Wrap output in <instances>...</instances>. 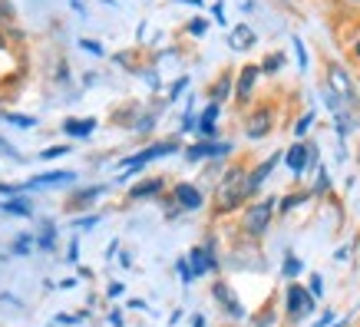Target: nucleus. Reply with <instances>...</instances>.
<instances>
[{
    "mask_svg": "<svg viewBox=\"0 0 360 327\" xmlns=\"http://www.w3.org/2000/svg\"><path fill=\"white\" fill-rule=\"evenodd\" d=\"M139 126H132V129L139 132V136H149V132H153V126H155V113H146V116H139Z\"/></svg>",
    "mask_w": 360,
    "mask_h": 327,
    "instance_id": "58836bf2",
    "label": "nucleus"
},
{
    "mask_svg": "<svg viewBox=\"0 0 360 327\" xmlns=\"http://www.w3.org/2000/svg\"><path fill=\"white\" fill-rule=\"evenodd\" d=\"M225 155H231V142L225 139H198V142H188L182 149V159L192 165L205 162V159H225Z\"/></svg>",
    "mask_w": 360,
    "mask_h": 327,
    "instance_id": "9d476101",
    "label": "nucleus"
},
{
    "mask_svg": "<svg viewBox=\"0 0 360 327\" xmlns=\"http://www.w3.org/2000/svg\"><path fill=\"white\" fill-rule=\"evenodd\" d=\"M324 83H328V86L334 89L344 103H347V109L360 120V86L354 83V77H350L347 70H344V63L328 60V77H324Z\"/></svg>",
    "mask_w": 360,
    "mask_h": 327,
    "instance_id": "20e7f679",
    "label": "nucleus"
},
{
    "mask_svg": "<svg viewBox=\"0 0 360 327\" xmlns=\"http://www.w3.org/2000/svg\"><path fill=\"white\" fill-rule=\"evenodd\" d=\"M110 324L112 327H122V311H110Z\"/></svg>",
    "mask_w": 360,
    "mask_h": 327,
    "instance_id": "8fccbe9b",
    "label": "nucleus"
},
{
    "mask_svg": "<svg viewBox=\"0 0 360 327\" xmlns=\"http://www.w3.org/2000/svg\"><path fill=\"white\" fill-rule=\"evenodd\" d=\"M0 153H4V155H11L13 162H23V155L17 153V149H13V142H7L4 136H0Z\"/></svg>",
    "mask_w": 360,
    "mask_h": 327,
    "instance_id": "79ce46f5",
    "label": "nucleus"
},
{
    "mask_svg": "<svg viewBox=\"0 0 360 327\" xmlns=\"http://www.w3.org/2000/svg\"><path fill=\"white\" fill-rule=\"evenodd\" d=\"M212 20L219 23V27H229V17H225V4H221V0L212 4Z\"/></svg>",
    "mask_w": 360,
    "mask_h": 327,
    "instance_id": "a19ab883",
    "label": "nucleus"
},
{
    "mask_svg": "<svg viewBox=\"0 0 360 327\" xmlns=\"http://www.w3.org/2000/svg\"><path fill=\"white\" fill-rule=\"evenodd\" d=\"M73 182H77V172H73V169H50V172H40V175H33V179H27V182H23V188L30 192V188L73 186Z\"/></svg>",
    "mask_w": 360,
    "mask_h": 327,
    "instance_id": "4468645a",
    "label": "nucleus"
},
{
    "mask_svg": "<svg viewBox=\"0 0 360 327\" xmlns=\"http://www.w3.org/2000/svg\"><path fill=\"white\" fill-rule=\"evenodd\" d=\"M354 53H357V60H360V44H357V46H354Z\"/></svg>",
    "mask_w": 360,
    "mask_h": 327,
    "instance_id": "4d7b16f0",
    "label": "nucleus"
},
{
    "mask_svg": "<svg viewBox=\"0 0 360 327\" xmlns=\"http://www.w3.org/2000/svg\"><path fill=\"white\" fill-rule=\"evenodd\" d=\"M0 212L4 215H17V218H33V198L30 195H11L0 202Z\"/></svg>",
    "mask_w": 360,
    "mask_h": 327,
    "instance_id": "6ab92c4d",
    "label": "nucleus"
},
{
    "mask_svg": "<svg viewBox=\"0 0 360 327\" xmlns=\"http://www.w3.org/2000/svg\"><path fill=\"white\" fill-rule=\"evenodd\" d=\"M106 192H110V186H103V182H96V186H83L66 198L63 208L66 212H73V215H77V212H89V208L96 205V198H103Z\"/></svg>",
    "mask_w": 360,
    "mask_h": 327,
    "instance_id": "ddd939ff",
    "label": "nucleus"
},
{
    "mask_svg": "<svg viewBox=\"0 0 360 327\" xmlns=\"http://www.w3.org/2000/svg\"><path fill=\"white\" fill-rule=\"evenodd\" d=\"M284 165H288V172L295 175V182H301L311 165H314V169L321 165L317 162V146L307 139H295L288 149H284Z\"/></svg>",
    "mask_w": 360,
    "mask_h": 327,
    "instance_id": "6e6552de",
    "label": "nucleus"
},
{
    "mask_svg": "<svg viewBox=\"0 0 360 327\" xmlns=\"http://www.w3.org/2000/svg\"><path fill=\"white\" fill-rule=\"evenodd\" d=\"M274 321H278V314H274V307H271V301L258 311V314L251 317V327H274Z\"/></svg>",
    "mask_w": 360,
    "mask_h": 327,
    "instance_id": "cd10ccee",
    "label": "nucleus"
},
{
    "mask_svg": "<svg viewBox=\"0 0 360 327\" xmlns=\"http://www.w3.org/2000/svg\"><path fill=\"white\" fill-rule=\"evenodd\" d=\"M99 122L93 120V116H83V120H77V116H70V120L63 122V132L70 136V139H86V136H93L96 132Z\"/></svg>",
    "mask_w": 360,
    "mask_h": 327,
    "instance_id": "aec40b11",
    "label": "nucleus"
},
{
    "mask_svg": "<svg viewBox=\"0 0 360 327\" xmlns=\"http://www.w3.org/2000/svg\"><path fill=\"white\" fill-rule=\"evenodd\" d=\"M278 162H284V153H274L268 155L264 162L258 165H251V172H248V188H251V198H258V192H262V186L271 179V172L278 169Z\"/></svg>",
    "mask_w": 360,
    "mask_h": 327,
    "instance_id": "2eb2a0df",
    "label": "nucleus"
},
{
    "mask_svg": "<svg viewBox=\"0 0 360 327\" xmlns=\"http://www.w3.org/2000/svg\"><path fill=\"white\" fill-rule=\"evenodd\" d=\"M186 258H188V268H192L195 278H205V274H212V271H221L219 238H215V235H208L202 245H192V248L186 251Z\"/></svg>",
    "mask_w": 360,
    "mask_h": 327,
    "instance_id": "423d86ee",
    "label": "nucleus"
},
{
    "mask_svg": "<svg viewBox=\"0 0 360 327\" xmlns=\"http://www.w3.org/2000/svg\"><path fill=\"white\" fill-rule=\"evenodd\" d=\"M179 4H192V7H202V0H179Z\"/></svg>",
    "mask_w": 360,
    "mask_h": 327,
    "instance_id": "5fc2aeb1",
    "label": "nucleus"
},
{
    "mask_svg": "<svg viewBox=\"0 0 360 327\" xmlns=\"http://www.w3.org/2000/svg\"><path fill=\"white\" fill-rule=\"evenodd\" d=\"M179 132H198V113L192 109V103H188V109L182 113V126H179Z\"/></svg>",
    "mask_w": 360,
    "mask_h": 327,
    "instance_id": "72a5a7b5",
    "label": "nucleus"
},
{
    "mask_svg": "<svg viewBox=\"0 0 360 327\" xmlns=\"http://www.w3.org/2000/svg\"><path fill=\"white\" fill-rule=\"evenodd\" d=\"M99 212H86V215H77L73 218V229H79V231H93L99 225Z\"/></svg>",
    "mask_w": 360,
    "mask_h": 327,
    "instance_id": "7c9ffc66",
    "label": "nucleus"
},
{
    "mask_svg": "<svg viewBox=\"0 0 360 327\" xmlns=\"http://www.w3.org/2000/svg\"><path fill=\"white\" fill-rule=\"evenodd\" d=\"M17 20V11H13L11 0H0V27H13Z\"/></svg>",
    "mask_w": 360,
    "mask_h": 327,
    "instance_id": "c9c22d12",
    "label": "nucleus"
},
{
    "mask_svg": "<svg viewBox=\"0 0 360 327\" xmlns=\"http://www.w3.org/2000/svg\"><path fill=\"white\" fill-rule=\"evenodd\" d=\"M248 172H251V165H245V162H235L221 172L219 186H215V195H212V218L235 215L248 202H255L248 188Z\"/></svg>",
    "mask_w": 360,
    "mask_h": 327,
    "instance_id": "f257e3e1",
    "label": "nucleus"
},
{
    "mask_svg": "<svg viewBox=\"0 0 360 327\" xmlns=\"http://www.w3.org/2000/svg\"><path fill=\"white\" fill-rule=\"evenodd\" d=\"M262 77V63H245L235 77V103L238 106H248L251 96H255V83Z\"/></svg>",
    "mask_w": 360,
    "mask_h": 327,
    "instance_id": "f8f14e48",
    "label": "nucleus"
},
{
    "mask_svg": "<svg viewBox=\"0 0 360 327\" xmlns=\"http://www.w3.org/2000/svg\"><path fill=\"white\" fill-rule=\"evenodd\" d=\"M70 288H77V278H63L60 281V291H70Z\"/></svg>",
    "mask_w": 360,
    "mask_h": 327,
    "instance_id": "603ef678",
    "label": "nucleus"
},
{
    "mask_svg": "<svg viewBox=\"0 0 360 327\" xmlns=\"http://www.w3.org/2000/svg\"><path fill=\"white\" fill-rule=\"evenodd\" d=\"M73 149L66 146V142H60V146H46V149H40V159L44 162H50V159H63V155H70Z\"/></svg>",
    "mask_w": 360,
    "mask_h": 327,
    "instance_id": "2f4dec72",
    "label": "nucleus"
},
{
    "mask_svg": "<svg viewBox=\"0 0 360 327\" xmlns=\"http://www.w3.org/2000/svg\"><path fill=\"white\" fill-rule=\"evenodd\" d=\"M116 251H120V241H110V245H106V262H110Z\"/></svg>",
    "mask_w": 360,
    "mask_h": 327,
    "instance_id": "3c124183",
    "label": "nucleus"
},
{
    "mask_svg": "<svg viewBox=\"0 0 360 327\" xmlns=\"http://www.w3.org/2000/svg\"><path fill=\"white\" fill-rule=\"evenodd\" d=\"M79 50H86V53H93V56H103L106 50L99 46V40H93V37H79Z\"/></svg>",
    "mask_w": 360,
    "mask_h": 327,
    "instance_id": "ea45409f",
    "label": "nucleus"
},
{
    "mask_svg": "<svg viewBox=\"0 0 360 327\" xmlns=\"http://www.w3.org/2000/svg\"><path fill=\"white\" fill-rule=\"evenodd\" d=\"M126 307H129V311H149V304H146L142 297H129V301H126Z\"/></svg>",
    "mask_w": 360,
    "mask_h": 327,
    "instance_id": "de8ad7c7",
    "label": "nucleus"
},
{
    "mask_svg": "<svg viewBox=\"0 0 360 327\" xmlns=\"http://www.w3.org/2000/svg\"><path fill=\"white\" fill-rule=\"evenodd\" d=\"M291 44H295L297 70H301V73H304V70H307V63H311V60H307V46H304V40H301V37H291Z\"/></svg>",
    "mask_w": 360,
    "mask_h": 327,
    "instance_id": "f704fd0d",
    "label": "nucleus"
},
{
    "mask_svg": "<svg viewBox=\"0 0 360 327\" xmlns=\"http://www.w3.org/2000/svg\"><path fill=\"white\" fill-rule=\"evenodd\" d=\"M33 248H37V238H33L30 231H20V235L11 241V255H17V258H27Z\"/></svg>",
    "mask_w": 360,
    "mask_h": 327,
    "instance_id": "b1692460",
    "label": "nucleus"
},
{
    "mask_svg": "<svg viewBox=\"0 0 360 327\" xmlns=\"http://www.w3.org/2000/svg\"><path fill=\"white\" fill-rule=\"evenodd\" d=\"M122 291H126V284H122V281L106 284V297H122Z\"/></svg>",
    "mask_w": 360,
    "mask_h": 327,
    "instance_id": "c03bdc74",
    "label": "nucleus"
},
{
    "mask_svg": "<svg viewBox=\"0 0 360 327\" xmlns=\"http://www.w3.org/2000/svg\"><path fill=\"white\" fill-rule=\"evenodd\" d=\"M219 120H221V103H208L198 113V139H215L219 136Z\"/></svg>",
    "mask_w": 360,
    "mask_h": 327,
    "instance_id": "f3484780",
    "label": "nucleus"
},
{
    "mask_svg": "<svg viewBox=\"0 0 360 327\" xmlns=\"http://www.w3.org/2000/svg\"><path fill=\"white\" fill-rule=\"evenodd\" d=\"M274 215H278V198L274 195H264V198H255L248 205L241 208V222H238V231L241 238H248L251 245L268 238V231L274 225Z\"/></svg>",
    "mask_w": 360,
    "mask_h": 327,
    "instance_id": "f03ea898",
    "label": "nucleus"
},
{
    "mask_svg": "<svg viewBox=\"0 0 360 327\" xmlns=\"http://www.w3.org/2000/svg\"><path fill=\"white\" fill-rule=\"evenodd\" d=\"M284 60H288V56L281 53V50H274V53H268L262 60V73H268V77H274V73H278V70H281L284 66Z\"/></svg>",
    "mask_w": 360,
    "mask_h": 327,
    "instance_id": "bb28decb",
    "label": "nucleus"
},
{
    "mask_svg": "<svg viewBox=\"0 0 360 327\" xmlns=\"http://www.w3.org/2000/svg\"><path fill=\"white\" fill-rule=\"evenodd\" d=\"M255 44H258V33L251 30L248 23H238V27H231L229 30V46L231 50H251Z\"/></svg>",
    "mask_w": 360,
    "mask_h": 327,
    "instance_id": "412c9836",
    "label": "nucleus"
},
{
    "mask_svg": "<svg viewBox=\"0 0 360 327\" xmlns=\"http://www.w3.org/2000/svg\"><path fill=\"white\" fill-rule=\"evenodd\" d=\"M314 109H307L304 116H297V122H295V139H304L307 132H311V126H314Z\"/></svg>",
    "mask_w": 360,
    "mask_h": 327,
    "instance_id": "c756f323",
    "label": "nucleus"
},
{
    "mask_svg": "<svg viewBox=\"0 0 360 327\" xmlns=\"http://www.w3.org/2000/svg\"><path fill=\"white\" fill-rule=\"evenodd\" d=\"M66 262H73V264L79 262V238L70 241V255H66Z\"/></svg>",
    "mask_w": 360,
    "mask_h": 327,
    "instance_id": "49530a36",
    "label": "nucleus"
},
{
    "mask_svg": "<svg viewBox=\"0 0 360 327\" xmlns=\"http://www.w3.org/2000/svg\"><path fill=\"white\" fill-rule=\"evenodd\" d=\"M340 4H347V7H360V0H340Z\"/></svg>",
    "mask_w": 360,
    "mask_h": 327,
    "instance_id": "6e6d98bb",
    "label": "nucleus"
},
{
    "mask_svg": "<svg viewBox=\"0 0 360 327\" xmlns=\"http://www.w3.org/2000/svg\"><path fill=\"white\" fill-rule=\"evenodd\" d=\"M4 122H13L17 129H33V126H37V116H23V113H7V109H4Z\"/></svg>",
    "mask_w": 360,
    "mask_h": 327,
    "instance_id": "c85d7f7f",
    "label": "nucleus"
},
{
    "mask_svg": "<svg viewBox=\"0 0 360 327\" xmlns=\"http://www.w3.org/2000/svg\"><path fill=\"white\" fill-rule=\"evenodd\" d=\"M205 30H208V23L202 20V17H195V20H188V33H192V37H205Z\"/></svg>",
    "mask_w": 360,
    "mask_h": 327,
    "instance_id": "37998d69",
    "label": "nucleus"
},
{
    "mask_svg": "<svg viewBox=\"0 0 360 327\" xmlns=\"http://www.w3.org/2000/svg\"><path fill=\"white\" fill-rule=\"evenodd\" d=\"M330 324H334V311L328 307V311H324V314H321V317L314 321V327H330Z\"/></svg>",
    "mask_w": 360,
    "mask_h": 327,
    "instance_id": "a18cd8bd",
    "label": "nucleus"
},
{
    "mask_svg": "<svg viewBox=\"0 0 360 327\" xmlns=\"http://www.w3.org/2000/svg\"><path fill=\"white\" fill-rule=\"evenodd\" d=\"M37 248H40V251H53L56 248V229H53V222H44V235H37Z\"/></svg>",
    "mask_w": 360,
    "mask_h": 327,
    "instance_id": "393cba45",
    "label": "nucleus"
},
{
    "mask_svg": "<svg viewBox=\"0 0 360 327\" xmlns=\"http://www.w3.org/2000/svg\"><path fill=\"white\" fill-rule=\"evenodd\" d=\"M229 96H235V73L221 70V77L208 86V103H225Z\"/></svg>",
    "mask_w": 360,
    "mask_h": 327,
    "instance_id": "a211bd4d",
    "label": "nucleus"
},
{
    "mask_svg": "<svg viewBox=\"0 0 360 327\" xmlns=\"http://www.w3.org/2000/svg\"><path fill=\"white\" fill-rule=\"evenodd\" d=\"M175 271H179V278H182V284H186V288L195 281V274H192V268H188V258H186V255L175 262Z\"/></svg>",
    "mask_w": 360,
    "mask_h": 327,
    "instance_id": "e433bc0d",
    "label": "nucleus"
},
{
    "mask_svg": "<svg viewBox=\"0 0 360 327\" xmlns=\"http://www.w3.org/2000/svg\"><path fill=\"white\" fill-rule=\"evenodd\" d=\"M328 192H330V175H328V165H317V182H314V188H311V195L324 198Z\"/></svg>",
    "mask_w": 360,
    "mask_h": 327,
    "instance_id": "a878e982",
    "label": "nucleus"
},
{
    "mask_svg": "<svg viewBox=\"0 0 360 327\" xmlns=\"http://www.w3.org/2000/svg\"><path fill=\"white\" fill-rule=\"evenodd\" d=\"M307 291H311V295L321 301V297H324V274H321V271H311V274H307Z\"/></svg>",
    "mask_w": 360,
    "mask_h": 327,
    "instance_id": "473e14b6",
    "label": "nucleus"
},
{
    "mask_svg": "<svg viewBox=\"0 0 360 327\" xmlns=\"http://www.w3.org/2000/svg\"><path fill=\"white\" fill-rule=\"evenodd\" d=\"M186 89H188V77H179V79L172 83V86H169V96H165V103H175V99L182 96Z\"/></svg>",
    "mask_w": 360,
    "mask_h": 327,
    "instance_id": "4c0bfd02",
    "label": "nucleus"
},
{
    "mask_svg": "<svg viewBox=\"0 0 360 327\" xmlns=\"http://www.w3.org/2000/svg\"><path fill=\"white\" fill-rule=\"evenodd\" d=\"M274 106L271 103H258V106H251L248 109V116H245V136H248L251 142H258V139H268L274 132Z\"/></svg>",
    "mask_w": 360,
    "mask_h": 327,
    "instance_id": "1a4fd4ad",
    "label": "nucleus"
},
{
    "mask_svg": "<svg viewBox=\"0 0 360 327\" xmlns=\"http://www.w3.org/2000/svg\"><path fill=\"white\" fill-rule=\"evenodd\" d=\"M314 311H317V297L307 291V284L288 281V288H284V314H288V321H291V324H301V321H307Z\"/></svg>",
    "mask_w": 360,
    "mask_h": 327,
    "instance_id": "39448f33",
    "label": "nucleus"
},
{
    "mask_svg": "<svg viewBox=\"0 0 360 327\" xmlns=\"http://www.w3.org/2000/svg\"><path fill=\"white\" fill-rule=\"evenodd\" d=\"M301 274H304V262H301L295 251L288 248V251H284V262H281V278H284V281H297Z\"/></svg>",
    "mask_w": 360,
    "mask_h": 327,
    "instance_id": "4be33fe9",
    "label": "nucleus"
},
{
    "mask_svg": "<svg viewBox=\"0 0 360 327\" xmlns=\"http://www.w3.org/2000/svg\"><path fill=\"white\" fill-rule=\"evenodd\" d=\"M307 198H311V188H301V192H288V195H281V198H278V215L295 212L297 205H304Z\"/></svg>",
    "mask_w": 360,
    "mask_h": 327,
    "instance_id": "5701e85b",
    "label": "nucleus"
},
{
    "mask_svg": "<svg viewBox=\"0 0 360 327\" xmlns=\"http://www.w3.org/2000/svg\"><path fill=\"white\" fill-rule=\"evenodd\" d=\"M350 251H354V245H340L338 255H334V262H347V258H350Z\"/></svg>",
    "mask_w": 360,
    "mask_h": 327,
    "instance_id": "09e8293b",
    "label": "nucleus"
},
{
    "mask_svg": "<svg viewBox=\"0 0 360 327\" xmlns=\"http://www.w3.org/2000/svg\"><path fill=\"white\" fill-rule=\"evenodd\" d=\"M212 297L221 304V311L231 317V321H245V304H241V297L235 295V288L229 281H212Z\"/></svg>",
    "mask_w": 360,
    "mask_h": 327,
    "instance_id": "9b49d317",
    "label": "nucleus"
},
{
    "mask_svg": "<svg viewBox=\"0 0 360 327\" xmlns=\"http://www.w3.org/2000/svg\"><path fill=\"white\" fill-rule=\"evenodd\" d=\"M192 327H208L205 314H192Z\"/></svg>",
    "mask_w": 360,
    "mask_h": 327,
    "instance_id": "864d4df0",
    "label": "nucleus"
},
{
    "mask_svg": "<svg viewBox=\"0 0 360 327\" xmlns=\"http://www.w3.org/2000/svg\"><path fill=\"white\" fill-rule=\"evenodd\" d=\"M182 149V142H179V136H169V139H159V142H153V146H146V149H139V153H132V155H126L120 162V169H122V175L120 179H129V175H136V172H142L149 162H155V159H165V155H175Z\"/></svg>",
    "mask_w": 360,
    "mask_h": 327,
    "instance_id": "7ed1b4c3",
    "label": "nucleus"
},
{
    "mask_svg": "<svg viewBox=\"0 0 360 327\" xmlns=\"http://www.w3.org/2000/svg\"><path fill=\"white\" fill-rule=\"evenodd\" d=\"M159 195H165L162 175H149V179H142V182H136L129 188V202H149V198H159Z\"/></svg>",
    "mask_w": 360,
    "mask_h": 327,
    "instance_id": "dca6fc26",
    "label": "nucleus"
},
{
    "mask_svg": "<svg viewBox=\"0 0 360 327\" xmlns=\"http://www.w3.org/2000/svg\"><path fill=\"white\" fill-rule=\"evenodd\" d=\"M0 116H4V109H0Z\"/></svg>",
    "mask_w": 360,
    "mask_h": 327,
    "instance_id": "13d9d810",
    "label": "nucleus"
},
{
    "mask_svg": "<svg viewBox=\"0 0 360 327\" xmlns=\"http://www.w3.org/2000/svg\"><path fill=\"white\" fill-rule=\"evenodd\" d=\"M165 205H169L165 215L175 218V215H182V212L205 208V195H202V188H198L195 182H175V186L169 188V195H165Z\"/></svg>",
    "mask_w": 360,
    "mask_h": 327,
    "instance_id": "0eeeda50",
    "label": "nucleus"
}]
</instances>
